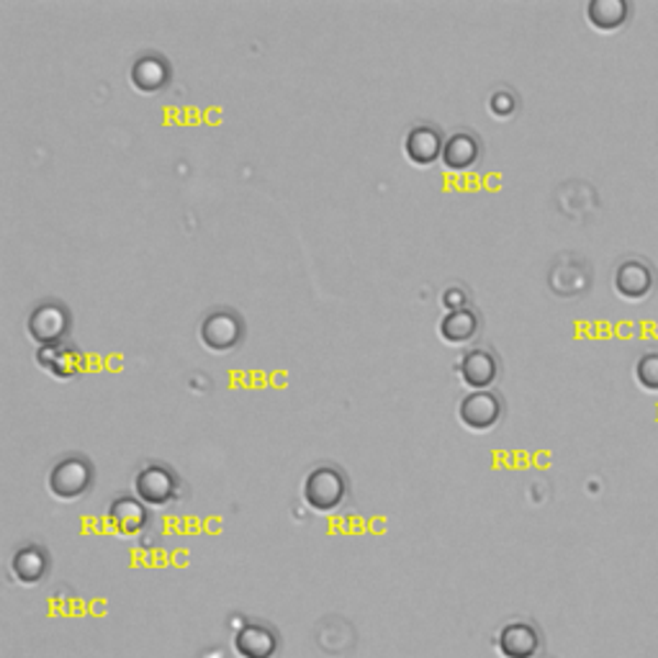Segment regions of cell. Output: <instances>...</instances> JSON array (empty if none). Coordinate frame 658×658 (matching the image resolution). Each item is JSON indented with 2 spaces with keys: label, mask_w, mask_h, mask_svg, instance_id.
<instances>
[{
  "label": "cell",
  "mask_w": 658,
  "mask_h": 658,
  "mask_svg": "<svg viewBox=\"0 0 658 658\" xmlns=\"http://www.w3.org/2000/svg\"><path fill=\"white\" fill-rule=\"evenodd\" d=\"M350 494V479H347L345 468L322 460L309 468L304 481H301V497L309 504V510L316 514H332L345 504Z\"/></svg>",
  "instance_id": "obj_1"
},
{
  "label": "cell",
  "mask_w": 658,
  "mask_h": 658,
  "mask_svg": "<svg viewBox=\"0 0 658 658\" xmlns=\"http://www.w3.org/2000/svg\"><path fill=\"white\" fill-rule=\"evenodd\" d=\"M96 483V466L86 453H65L47 471V489L59 502L86 497Z\"/></svg>",
  "instance_id": "obj_2"
},
{
  "label": "cell",
  "mask_w": 658,
  "mask_h": 658,
  "mask_svg": "<svg viewBox=\"0 0 658 658\" xmlns=\"http://www.w3.org/2000/svg\"><path fill=\"white\" fill-rule=\"evenodd\" d=\"M134 494L147 506H168L186 497V483L165 460H145L134 473Z\"/></svg>",
  "instance_id": "obj_3"
},
{
  "label": "cell",
  "mask_w": 658,
  "mask_h": 658,
  "mask_svg": "<svg viewBox=\"0 0 658 658\" xmlns=\"http://www.w3.org/2000/svg\"><path fill=\"white\" fill-rule=\"evenodd\" d=\"M245 320H242V314L232 306L209 309L199 322V339L211 353L237 350L242 339H245Z\"/></svg>",
  "instance_id": "obj_4"
},
{
  "label": "cell",
  "mask_w": 658,
  "mask_h": 658,
  "mask_svg": "<svg viewBox=\"0 0 658 658\" xmlns=\"http://www.w3.org/2000/svg\"><path fill=\"white\" fill-rule=\"evenodd\" d=\"M491 646L499 658H540L546 648V635L533 620L512 617L497 627Z\"/></svg>",
  "instance_id": "obj_5"
},
{
  "label": "cell",
  "mask_w": 658,
  "mask_h": 658,
  "mask_svg": "<svg viewBox=\"0 0 658 658\" xmlns=\"http://www.w3.org/2000/svg\"><path fill=\"white\" fill-rule=\"evenodd\" d=\"M73 330V314L70 306L59 299H44L36 301L32 312L26 316V332L36 345H52L63 343Z\"/></svg>",
  "instance_id": "obj_6"
},
{
  "label": "cell",
  "mask_w": 658,
  "mask_h": 658,
  "mask_svg": "<svg viewBox=\"0 0 658 658\" xmlns=\"http://www.w3.org/2000/svg\"><path fill=\"white\" fill-rule=\"evenodd\" d=\"M453 370H456L460 383L468 391H483L494 389L499 376H502V360H499L494 347L471 345L458 355V360L453 363Z\"/></svg>",
  "instance_id": "obj_7"
},
{
  "label": "cell",
  "mask_w": 658,
  "mask_h": 658,
  "mask_svg": "<svg viewBox=\"0 0 658 658\" xmlns=\"http://www.w3.org/2000/svg\"><path fill=\"white\" fill-rule=\"evenodd\" d=\"M504 399L494 389L466 391L458 402V422L471 433H489L504 420Z\"/></svg>",
  "instance_id": "obj_8"
},
{
  "label": "cell",
  "mask_w": 658,
  "mask_h": 658,
  "mask_svg": "<svg viewBox=\"0 0 658 658\" xmlns=\"http://www.w3.org/2000/svg\"><path fill=\"white\" fill-rule=\"evenodd\" d=\"M281 633L274 623L266 620L247 617L237 631H234L232 648L237 658H278L281 654Z\"/></svg>",
  "instance_id": "obj_9"
},
{
  "label": "cell",
  "mask_w": 658,
  "mask_h": 658,
  "mask_svg": "<svg viewBox=\"0 0 658 658\" xmlns=\"http://www.w3.org/2000/svg\"><path fill=\"white\" fill-rule=\"evenodd\" d=\"M52 571V556L47 546L36 540H24L11 550L9 577L21 587H40Z\"/></svg>",
  "instance_id": "obj_10"
},
{
  "label": "cell",
  "mask_w": 658,
  "mask_h": 658,
  "mask_svg": "<svg viewBox=\"0 0 658 658\" xmlns=\"http://www.w3.org/2000/svg\"><path fill=\"white\" fill-rule=\"evenodd\" d=\"M149 506L137 494H119L105 506V527L119 538H137L149 525Z\"/></svg>",
  "instance_id": "obj_11"
},
{
  "label": "cell",
  "mask_w": 658,
  "mask_h": 658,
  "mask_svg": "<svg viewBox=\"0 0 658 658\" xmlns=\"http://www.w3.org/2000/svg\"><path fill=\"white\" fill-rule=\"evenodd\" d=\"M612 286H615L617 297H623L625 301L648 299L656 289L654 266H650L648 260H643V257H638V255L625 257V260L617 263L615 278H612Z\"/></svg>",
  "instance_id": "obj_12"
},
{
  "label": "cell",
  "mask_w": 658,
  "mask_h": 658,
  "mask_svg": "<svg viewBox=\"0 0 658 658\" xmlns=\"http://www.w3.org/2000/svg\"><path fill=\"white\" fill-rule=\"evenodd\" d=\"M170 78H172L170 59L165 57L163 52H155V49L140 52V55L132 59V65H129V82H132L134 90H140V93L145 96L160 93L163 88H168Z\"/></svg>",
  "instance_id": "obj_13"
},
{
  "label": "cell",
  "mask_w": 658,
  "mask_h": 658,
  "mask_svg": "<svg viewBox=\"0 0 658 658\" xmlns=\"http://www.w3.org/2000/svg\"><path fill=\"white\" fill-rule=\"evenodd\" d=\"M443 147L445 134L440 132V126L430 124V121H420V124L406 129L404 155L417 168H427V165L443 160Z\"/></svg>",
  "instance_id": "obj_14"
},
{
  "label": "cell",
  "mask_w": 658,
  "mask_h": 658,
  "mask_svg": "<svg viewBox=\"0 0 658 658\" xmlns=\"http://www.w3.org/2000/svg\"><path fill=\"white\" fill-rule=\"evenodd\" d=\"M36 363L44 373L57 378V381H70V378L82 373V350L70 339H63V343H52V345H42L36 350Z\"/></svg>",
  "instance_id": "obj_15"
},
{
  "label": "cell",
  "mask_w": 658,
  "mask_h": 658,
  "mask_svg": "<svg viewBox=\"0 0 658 658\" xmlns=\"http://www.w3.org/2000/svg\"><path fill=\"white\" fill-rule=\"evenodd\" d=\"M481 332V314L473 304L466 309H456V312H443L440 322H437V335L443 343L453 347H464L473 343Z\"/></svg>",
  "instance_id": "obj_16"
},
{
  "label": "cell",
  "mask_w": 658,
  "mask_h": 658,
  "mask_svg": "<svg viewBox=\"0 0 658 658\" xmlns=\"http://www.w3.org/2000/svg\"><path fill=\"white\" fill-rule=\"evenodd\" d=\"M481 153L483 145L479 134L468 132V129H458L450 137H445L443 165L450 170H468L481 160Z\"/></svg>",
  "instance_id": "obj_17"
},
{
  "label": "cell",
  "mask_w": 658,
  "mask_h": 658,
  "mask_svg": "<svg viewBox=\"0 0 658 658\" xmlns=\"http://www.w3.org/2000/svg\"><path fill=\"white\" fill-rule=\"evenodd\" d=\"M631 19V3L625 0H589L587 21L596 32H617Z\"/></svg>",
  "instance_id": "obj_18"
},
{
  "label": "cell",
  "mask_w": 658,
  "mask_h": 658,
  "mask_svg": "<svg viewBox=\"0 0 658 658\" xmlns=\"http://www.w3.org/2000/svg\"><path fill=\"white\" fill-rule=\"evenodd\" d=\"M487 109H489L491 116L510 119L512 113H517V109H520V96L514 93L512 88H506V86L494 88L489 93V98H487Z\"/></svg>",
  "instance_id": "obj_19"
},
{
  "label": "cell",
  "mask_w": 658,
  "mask_h": 658,
  "mask_svg": "<svg viewBox=\"0 0 658 658\" xmlns=\"http://www.w3.org/2000/svg\"><path fill=\"white\" fill-rule=\"evenodd\" d=\"M635 381H638L640 389L658 393V350L640 355L638 363H635Z\"/></svg>",
  "instance_id": "obj_20"
},
{
  "label": "cell",
  "mask_w": 658,
  "mask_h": 658,
  "mask_svg": "<svg viewBox=\"0 0 658 658\" xmlns=\"http://www.w3.org/2000/svg\"><path fill=\"white\" fill-rule=\"evenodd\" d=\"M440 304L445 312H456V309L471 306V297H468V291L464 289V286L453 283V286H448V289H443Z\"/></svg>",
  "instance_id": "obj_21"
}]
</instances>
